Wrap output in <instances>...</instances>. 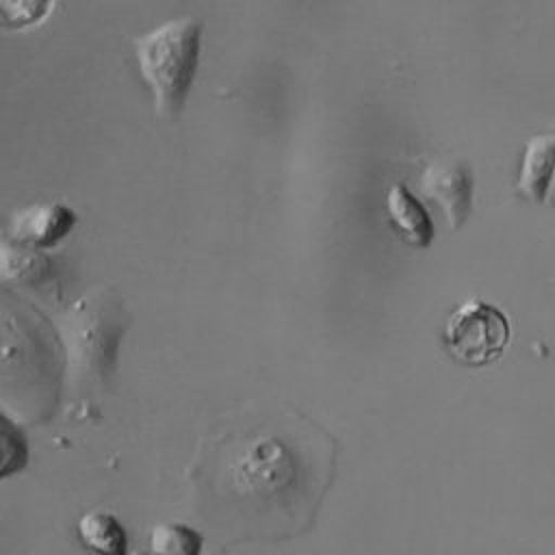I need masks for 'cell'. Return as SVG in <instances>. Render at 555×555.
Here are the masks:
<instances>
[{
	"label": "cell",
	"instance_id": "2",
	"mask_svg": "<svg viewBox=\"0 0 555 555\" xmlns=\"http://www.w3.org/2000/svg\"><path fill=\"white\" fill-rule=\"evenodd\" d=\"M126 325L124 304L111 288H93L63 312L59 332L76 388H91L108 379Z\"/></svg>",
	"mask_w": 555,
	"mask_h": 555
},
{
	"label": "cell",
	"instance_id": "4",
	"mask_svg": "<svg viewBox=\"0 0 555 555\" xmlns=\"http://www.w3.org/2000/svg\"><path fill=\"white\" fill-rule=\"evenodd\" d=\"M512 338L507 314L490 301L470 297L462 301L444 325V347L464 366L496 362Z\"/></svg>",
	"mask_w": 555,
	"mask_h": 555
},
{
	"label": "cell",
	"instance_id": "15",
	"mask_svg": "<svg viewBox=\"0 0 555 555\" xmlns=\"http://www.w3.org/2000/svg\"><path fill=\"white\" fill-rule=\"evenodd\" d=\"M130 555H152V553H145V551H132Z\"/></svg>",
	"mask_w": 555,
	"mask_h": 555
},
{
	"label": "cell",
	"instance_id": "14",
	"mask_svg": "<svg viewBox=\"0 0 555 555\" xmlns=\"http://www.w3.org/2000/svg\"><path fill=\"white\" fill-rule=\"evenodd\" d=\"M546 197L555 204V171H553V180H551V186H548V193H546Z\"/></svg>",
	"mask_w": 555,
	"mask_h": 555
},
{
	"label": "cell",
	"instance_id": "16",
	"mask_svg": "<svg viewBox=\"0 0 555 555\" xmlns=\"http://www.w3.org/2000/svg\"><path fill=\"white\" fill-rule=\"evenodd\" d=\"M210 555H225L223 551H215V553H210Z\"/></svg>",
	"mask_w": 555,
	"mask_h": 555
},
{
	"label": "cell",
	"instance_id": "3",
	"mask_svg": "<svg viewBox=\"0 0 555 555\" xmlns=\"http://www.w3.org/2000/svg\"><path fill=\"white\" fill-rule=\"evenodd\" d=\"M202 24L173 17L134 39V54L143 82L154 95L156 113L173 119L182 113L197 76Z\"/></svg>",
	"mask_w": 555,
	"mask_h": 555
},
{
	"label": "cell",
	"instance_id": "5",
	"mask_svg": "<svg viewBox=\"0 0 555 555\" xmlns=\"http://www.w3.org/2000/svg\"><path fill=\"white\" fill-rule=\"evenodd\" d=\"M421 193L442 210L449 230L462 228L473 206V176L468 165L460 158H434L423 169Z\"/></svg>",
	"mask_w": 555,
	"mask_h": 555
},
{
	"label": "cell",
	"instance_id": "1",
	"mask_svg": "<svg viewBox=\"0 0 555 555\" xmlns=\"http://www.w3.org/2000/svg\"><path fill=\"white\" fill-rule=\"evenodd\" d=\"M336 447L317 425L254 431L221 447L217 490L236 512L280 535L308 527L332 479Z\"/></svg>",
	"mask_w": 555,
	"mask_h": 555
},
{
	"label": "cell",
	"instance_id": "12",
	"mask_svg": "<svg viewBox=\"0 0 555 555\" xmlns=\"http://www.w3.org/2000/svg\"><path fill=\"white\" fill-rule=\"evenodd\" d=\"M30 444L24 429L0 410V481L28 468Z\"/></svg>",
	"mask_w": 555,
	"mask_h": 555
},
{
	"label": "cell",
	"instance_id": "11",
	"mask_svg": "<svg viewBox=\"0 0 555 555\" xmlns=\"http://www.w3.org/2000/svg\"><path fill=\"white\" fill-rule=\"evenodd\" d=\"M152 555H202L204 535L184 522H158L150 531Z\"/></svg>",
	"mask_w": 555,
	"mask_h": 555
},
{
	"label": "cell",
	"instance_id": "13",
	"mask_svg": "<svg viewBox=\"0 0 555 555\" xmlns=\"http://www.w3.org/2000/svg\"><path fill=\"white\" fill-rule=\"evenodd\" d=\"M52 9H54V2H39V0L0 2V26L28 28L43 22Z\"/></svg>",
	"mask_w": 555,
	"mask_h": 555
},
{
	"label": "cell",
	"instance_id": "9",
	"mask_svg": "<svg viewBox=\"0 0 555 555\" xmlns=\"http://www.w3.org/2000/svg\"><path fill=\"white\" fill-rule=\"evenodd\" d=\"M50 258L46 251L26 243L0 236V282L13 286H33L48 278Z\"/></svg>",
	"mask_w": 555,
	"mask_h": 555
},
{
	"label": "cell",
	"instance_id": "8",
	"mask_svg": "<svg viewBox=\"0 0 555 555\" xmlns=\"http://www.w3.org/2000/svg\"><path fill=\"white\" fill-rule=\"evenodd\" d=\"M386 208L401 238L414 247H429L434 241V223L421 199L403 184L395 182L386 193Z\"/></svg>",
	"mask_w": 555,
	"mask_h": 555
},
{
	"label": "cell",
	"instance_id": "10",
	"mask_svg": "<svg viewBox=\"0 0 555 555\" xmlns=\"http://www.w3.org/2000/svg\"><path fill=\"white\" fill-rule=\"evenodd\" d=\"M76 535L95 555H130V540L117 516L104 509L85 512L78 518Z\"/></svg>",
	"mask_w": 555,
	"mask_h": 555
},
{
	"label": "cell",
	"instance_id": "6",
	"mask_svg": "<svg viewBox=\"0 0 555 555\" xmlns=\"http://www.w3.org/2000/svg\"><path fill=\"white\" fill-rule=\"evenodd\" d=\"M78 223V215L61 202L33 204L17 210L9 223V236L37 249L59 245Z\"/></svg>",
	"mask_w": 555,
	"mask_h": 555
},
{
	"label": "cell",
	"instance_id": "7",
	"mask_svg": "<svg viewBox=\"0 0 555 555\" xmlns=\"http://www.w3.org/2000/svg\"><path fill=\"white\" fill-rule=\"evenodd\" d=\"M555 171V134H535L527 139L520 156L516 191L531 199L544 202Z\"/></svg>",
	"mask_w": 555,
	"mask_h": 555
}]
</instances>
